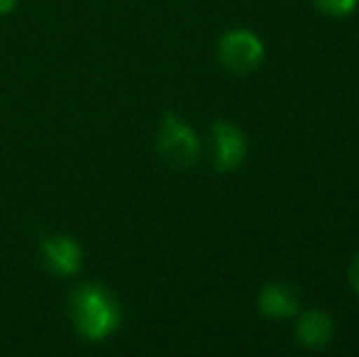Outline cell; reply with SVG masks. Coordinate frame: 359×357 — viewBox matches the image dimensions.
I'll list each match as a JSON object with an SVG mask.
<instances>
[{"label":"cell","mask_w":359,"mask_h":357,"mask_svg":"<svg viewBox=\"0 0 359 357\" xmlns=\"http://www.w3.org/2000/svg\"><path fill=\"white\" fill-rule=\"evenodd\" d=\"M332 335H335V323H332V318L325 314V311L313 309V311H306V314L298 316L296 338L303 348L320 350L330 343Z\"/></svg>","instance_id":"cell-7"},{"label":"cell","mask_w":359,"mask_h":357,"mask_svg":"<svg viewBox=\"0 0 359 357\" xmlns=\"http://www.w3.org/2000/svg\"><path fill=\"white\" fill-rule=\"evenodd\" d=\"M156 152L161 154V159H164L169 167L189 169V167H194L201 157L198 135H196L194 128H191L186 120H181L179 115L166 113L159 125V133H156Z\"/></svg>","instance_id":"cell-2"},{"label":"cell","mask_w":359,"mask_h":357,"mask_svg":"<svg viewBox=\"0 0 359 357\" xmlns=\"http://www.w3.org/2000/svg\"><path fill=\"white\" fill-rule=\"evenodd\" d=\"M72 323L81 338L90 343L110 338L123 323V309L113 291L100 284H83L72 294Z\"/></svg>","instance_id":"cell-1"},{"label":"cell","mask_w":359,"mask_h":357,"mask_svg":"<svg viewBox=\"0 0 359 357\" xmlns=\"http://www.w3.org/2000/svg\"><path fill=\"white\" fill-rule=\"evenodd\" d=\"M257 306H259V314L264 318L271 321L293 318L301 311V294L291 284H286V281H271V284H266L259 291Z\"/></svg>","instance_id":"cell-6"},{"label":"cell","mask_w":359,"mask_h":357,"mask_svg":"<svg viewBox=\"0 0 359 357\" xmlns=\"http://www.w3.org/2000/svg\"><path fill=\"white\" fill-rule=\"evenodd\" d=\"M350 281H352V289H355L357 296H359V255L352 260V264H350Z\"/></svg>","instance_id":"cell-9"},{"label":"cell","mask_w":359,"mask_h":357,"mask_svg":"<svg viewBox=\"0 0 359 357\" xmlns=\"http://www.w3.org/2000/svg\"><path fill=\"white\" fill-rule=\"evenodd\" d=\"M213 137V162L217 172H232L247 157V137L237 125L227 120H215L210 128Z\"/></svg>","instance_id":"cell-4"},{"label":"cell","mask_w":359,"mask_h":357,"mask_svg":"<svg viewBox=\"0 0 359 357\" xmlns=\"http://www.w3.org/2000/svg\"><path fill=\"white\" fill-rule=\"evenodd\" d=\"M20 0H0V15H10L15 8H18Z\"/></svg>","instance_id":"cell-10"},{"label":"cell","mask_w":359,"mask_h":357,"mask_svg":"<svg viewBox=\"0 0 359 357\" xmlns=\"http://www.w3.org/2000/svg\"><path fill=\"white\" fill-rule=\"evenodd\" d=\"M313 3H316L318 10H323L327 15H335V18L350 15L357 8V0H313Z\"/></svg>","instance_id":"cell-8"},{"label":"cell","mask_w":359,"mask_h":357,"mask_svg":"<svg viewBox=\"0 0 359 357\" xmlns=\"http://www.w3.org/2000/svg\"><path fill=\"white\" fill-rule=\"evenodd\" d=\"M217 57L230 72L247 74L255 72L264 59V44L250 29H230L220 37Z\"/></svg>","instance_id":"cell-3"},{"label":"cell","mask_w":359,"mask_h":357,"mask_svg":"<svg viewBox=\"0 0 359 357\" xmlns=\"http://www.w3.org/2000/svg\"><path fill=\"white\" fill-rule=\"evenodd\" d=\"M42 257L49 271L59 276H74L83 267V250L72 235H47L42 240Z\"/></svg>","instance_id":"cell-5"}]
</instances>
